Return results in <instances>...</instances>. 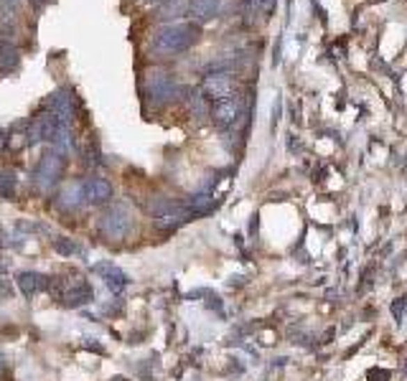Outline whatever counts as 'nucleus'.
I'll use <instances>...</instances> for the list:
<instances>
[{
    "label": "nucleus",
    "instance_id": "nucleus-19",
    "mask_svg": "<svg viewBox=\"0 0 407 381\" xmlns=\"http://www.w3.org/2000/svg\"><path fill=\"white\" fill-rule=\"evenodd\" d=\"M54 250L59 252L61 257H72L79 252V247H77L74 239H64V236H59V239H54Z\"/></svg>",
    "mask_w": 407,
    "mask_h": 381
},
{
    "label": "nucleus",
    "instance_id": "nucleus-1",
    "mask_svg": "<svg viewBox=\"0 0 407 381\" xmlns=\"http://www.w3.org/2000/svg\"><path fill=\"white\" fill-rule=\"evenodd\" d=\"M199 41V26L191 21L168 23L153 38V49L158 54H184Z\"/></svg>",
    "mask_w": 407,
    "mask_h": 381
},
{
    "label": "nucleus",
    "instance_id": "nucleus-7",
    "mask_svg": "<svg viewBox=\"0 0 407 381\" xmlns=\"http://www.w3.org/2000/svg\"><path fill=\"white\" fill-rule=\"evenodd\" d=\"M242 117V102L239 99H222V102H214L212 107V120H214L219 127H232L237 120Z\"/></svg>",
    "mask_w": 407,
    "mask_h": 381
},
{
    "label": "nucleus",
    "instance_id": "nucleus-17",
    "mask_svg": "<svg viewBox=\"0 0 407 381\" xmlns=\"http://www.w3.org/2000/svg\"><path fill=\"white\" fill-rule=\"evenodd\" d=\"M54 147H56V153L64 155V153H72V147H74V135H72V127L69 125H61L56 127V132H54Z\"/></svg>",
    "mask_w": 407,
    "mask_h": 381
},
{
    "label": "nucleus",
    "instance_id": "nucleus-4",
    "mask_svg": "<svg viewBox=\"0 0 407 381\" xmlns=\"http://www.w3.org/2000/svg\"><path fill=\"white\" fill-rule=\"evenodd\" d=\"M201 92L207 99H214V102H222V99H232L234 92H237V81L232 79L230 72H219V74H207V79L201 84Z\"/></svg>",
    "mask_w": 407,
    "mask_h": 381
},
{
    "label": "nucleus",
    "instance_id": "nucleus-24",
    "mask_svg": "<svg viewBox=\"0 0 407 381\" xmlns=\"http://www.w3.org/2000/svg\"><path fill=\"white\" fill-rule=\"evenodd\" d=\"M102 313H104L107 318L118 316V313H120V302H115V305H102Z\"/></svg>",
    "mask_w": 407,
    "mask_h": 381
},
{
    "label": "nucleus",
    "instance_id": "nucleus-16",
    "mask_svg": "<svg viewBox=\"0 0 407 381\" xmlns=\"http://www.w3.org/2000/svg\"><path fill=\"white\" fill-rule=\"evenodd\" d=\"M21 66V51L13 44H0V74H13Z\"/></svg>",
    "mask_w": 407,
    "mask_h": 381
},
{
    "label": "nucleus",
    "instance_id": "nucleus-30",
    "mask_svg": "<svg viewBox=\"0 0 407 381\" xmlns=\"http://www.w3.org/2000/svg\"><path fill=\"white\" fill-rule=\"evenodd\" d=\"M0 135H3V130H0Z\"/></svg>",
    "mask_w": 407,
    "mask_h": 381
},
{
    "label": "nucleus",
    "instance_id": "nucleus-27",
    "mask_svg": "<svg viewBox=\"0 0 407 381\" xmlns=\"http://www.w3.org/2000/svg\"><path fill=\"white\" fill-rule=\"evenodd\" d=\"M112 381H127V379H122V376H115V379H112Z\"/></svg>",
    "mask_w": 407,
    "mask_h": 381
},
{
    "label": "nucleus",
    "instance_id": "nucleus-14",
    "mask_svg": "<svg viewBox=\"0 0 407 381\" xmlns=\"http://www.w3.org/2000/svg\"><path fill=\"white\" fill-rule=\"evenodd\" d=\"M79 204H84V181L69 184L67 188L61 190V196H59V206L61 209H67V211L77 209Z\"/></svg>",
    "mask_w": 407,
    "mask_h": 381
},
{
    "label": "nucleus",
    "instance_id": "nucleus-25",
    "mask_svg": "<svg viewBox=\"0 0 407 381\" xmlns=\"http://www.w3.org/2000/svg\"><path fill=\"white\" fill-rule=\"evenodd\" d=\"M280 120V99H275V107H273V122Z\"/></svg>",
    "mask_w": 407,
    "mask_h": 381
},
{
    "label": "nucleus",
    "instance_id": "nucleus-11",
    "mask_svg": "<svg viewBox=\"0 0 407 381\" xmlns=\"http://www.w3.org/2000/svg\"><path fill=\"white\" fill-rule=\"evenodd\" d=\"M112 196V186L107 178H89L84 181V201L87 204H107Z\"/></svg>",
    "mask_w": 407,
    "mask_h": 381
},
{
    "label": "nucleus",
    "instance_id": "nucleus-2",
    "mask_svg": "<svg viewBox=\"0 0 407 381\" xmlns=\"http://www.w3.org/2000/svg\"><path fill=\"white\" fill-rule=\"evenodd\" d=\"M99 229H102L104 236H110V239H125L127 232L133 229V213L127 209V204H115L110 206L107 211L102 213V219H99Z\"/></svg>",
    "mask_w": 407,
    "mask_h": 381
},
{
    "label": "nucleus",
    "instance_id": "nucleus-10",
    "mask_svg": "<svg viewBox=\"0 0 407 381\" xmlns=\"http://www.w3.org/2000/svg\"><path fill=\"white\" fill-rule=\"evenodd\" d=\"M95 272H99L102 275V279H104V285H107V290H112L115 295H120L122 290L127 287V275L120 267H115V264H110V262H99V264H95Z\"/></svg>",
    "mask_w": 407,
    "mask_h": 381
},
{
    "label": "nucleus",
    "instance_id": "nucleus-6",
    "mask_svg": "<svg viewBox=\"0 0 407 381\" xmlns=\"http://www.w3.org/2000/svg\"><path fill=\"white\" fill-rule=\"evenodd\" d=\"M59 127V120L54 117L51 112H44V115H38L33 122L29 125V135H26V143L29 145H38V143H44V140H54V132Z\"/></svg>",
    "mask_w": 407,
    "mask_h": 381
},
{
    "label": "nucleus",
    "instance_id": "nucleus-21",
    "mask_svg": "<svg viewBox=\"0 0 407 381\" xmlns=\"http://www.w3.org/2000/svg\"><path fill=\"white\" fill-rule=\"evenodd\" d=\"M204 99H207V97H201V95H193V97H191V112L196 115V117H204V115H207Z\"/></svg>",
    "mask_w": 407,
    "mask_h": 381
},
{
    "label": "nucleus",
    "instance_id": "nucleus-26",
    "mask_svg": "<svg viewBox=\"0 0 407 381\" xmlns=\"http://www.w3.org/2000/svg\"><path fill=\"white\" fill-rule=\"evenodd\" d=\"M31 3H33V8H38V10H41V8H44L46 0H31Z\"/></svg>",
    "mask_w": 407,
    "mask_h": 381
},
{
    "label": "nucleus",
    "instance_id": "nucleus-22",
    "mask_svg": "<svg viewBox=\"0 0 407 381\" xmlns=\"http://www.w3.org/2000/svg\"><path fill=\"white\" fill-rule=\"evenodd\" d=\"M367 379L369 381H390V371H387V368H369V371H367Z\"/></svg>",
    "mask_w": 407,
    "mask_h": 381
},
{
    "label": "nucleus",
    "instance_id": "nucleus-18",
    "mask_svg": "<svg viewBox=\"0 0 407 381\" xmlns=\"http://www.w3.org/2000/svg\"><path fill=\"white\" fill-rule=\"evenodd\" d=\"M189 10V0H168L161 8V18H173V15H184Z\"/></svg>",
    "mask_w": 407,
    "mask_h": 381
},
{
    "label": "nucleus",
    "instance_id": "nucleus-3",
    "mask_svg": "<svg viewBox=\"0 0 407 381\" xmlns=\"http://www.w3.org/2000/svg\"><path fill=\"white\" fill-rule=\"evenodd\" d=\"M64 168H67V163H64V158H61L59 153L44 155V158L38 161L36 170H33V184H36V188L41 190V193L51 190L54 186L59 184Z\"/></svg>",
    "mask_w": 407,
    "mask_h": 381
},
{
    "label": "nucleus",
    "instance_id": "nucleus-28",
    "mask_svg": "<svg viewBox=\"0 0 407 381\" xmlns=\"http://www.w3.org/2000/svg\"><path fill=\"white\" fill-rule=\"evenodd\" d=\"M8 3H13V6H18V3H21V0H8Z\"/></svg>",
    "mask_w": 407,
    "mask_h": 381
},
{
    "label": "nucleus",
    "instance_id": "nucleus-9",
    "mask_svg": "<svg viewBox=\"0 0 407 381\" xmlns=\"http://www.w3.org/2000/svg\"><path fill=\"white\" fill-rule=\"evenodd\" d=\"M176 92H178V87L173 84L170 74L156 72V74H150L148 76V95L153 97L156 102H166V99H170Z\"/></svg>",
    "mask_w": 407,
    "mask_h": 381
},
{
    "label": "nucleus",
    "instance_id": "nucleus-13",
    "mask_svg": "<svg viewBox=\"0 0 407 381\" xmlns=\"http://www.w3.org/2000/svg\"><path fill=\"white\" fill-rule=\"evenodd\" d=\"M15 282L26 298H36L41 290H49V277H44L41 272H21Z\"/></svg>",
    "mask_w": 407,
    "mask_h": 381
},
{
    "label": "nucleus",
    "instance_id": "nucleus-15",
    "mask_svg": "<svg viewBox=\"0 0 407 381\" xmlns=\"http://www.w3.org/2000/svg\"><path fill=\"white\" fill-rule=\"evenodd\" d=\"M219 6H222V0H191L189 3V13L196 21H209V18H214L219 13Z\"/></svg>",
    "mask_w": 407,
    "mask_h": 381
},
{
    "label": "nucleus",
    "instance_id": "nucleus-5",
    "mask_svg": "<svg viewBox=\"0 0 407 381\" xmlns=\"http://www.w3.org/2000/svg\"><path fill=\"white\" fill-rule=\"evenodd\" d=\"M49 112L59 120L61 125H72V120L77 117V99L72 97V92H67V89L54 92L51 99H49Z\"/></svg>",
    "mask_w": 407,
    "mask_h": 381
},
{
    "label": "nucleus",
    "instance_id": "nucleus-29",
    "mask_svg": "<svg viewBox=\"0 0 407 381\" xmlns=\"http://www.w3.org/2000/svg\"><path fill=\"white\" fill-rule=\"evenodd\" d=\"M0 368H3V356H0Z\"/></svg>",
    "mask_w": 407,
    "mask_h": 381
},
{
    "label": "nucleus",
    "instance_id": "nucleus-8",
    "mask_svg": "<svg viewBox=\"0 0 407 381\" xmlns=\"http://www.w3.org/2000/svg\"><path fill=\"white\" fill-rule=\"evenodd\" d=\"M191 219H193L191 209H189V206L176 204V206H170L168 211L158 213V216H156V227L161 229V232H173V229L184 227L186 221H191Z\"/></svg>",
    "mask_w": 407,
    "mask_h": 381
},
{
    "label": "nucleus",
    "instance_id": "nucleus-12",
    "mask_svg": "<svg viewBox=\"0 0 407 381\" xmlns=\"http://www.w3.org/2000/svg\"><path fill=\"white\" fill-rule=\"evenodd\" d=\"M92 300H95V290H92V285H87V282L67 287L64 295H61V302H64L67 308H81V305H89Z\"/></svg>",
    "mask_w": 407,
    "mask_h": 381
},
{
    "label": "nucleus",
    "instance_id": "nucleus-20",
    "mask_svg": "<svg viewBox=\"0 0 407 381\" xmlns=\"http://www.w3.org/2000/svg\"><path fill=\"white\" fill-rule=\"evenodd\" d=\"M0 196L6 198L15 196V181L10 176H3V173H0Z\"/></svg>",
    "mask_w": 407,
    "mask_h": 381
},
{
    "label": "nucleus",
    "instance_id": "nucleus-23",
    "mask_svg": "<svg viewBox=\"0 0 407 381\" xmlns=\"http://www.w3.org/2000/svg\"><path fill=\"white\" fill-rule=\"evenodd\" d=\"M84 348H87V351H95V353H104V346L97 343L95 338H87V341H84Z\"/></svg>",
    "mask_w": 407,
    "mask_h": 381
}]
</instances>
